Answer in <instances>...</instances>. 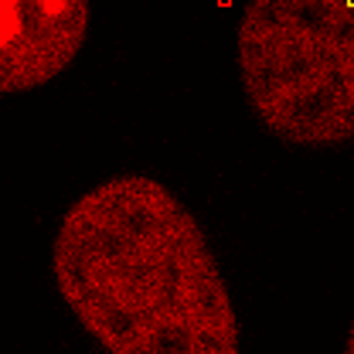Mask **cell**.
I'll list each match as a JSON object with an SVG mask.
<instances>
[{
	"label": "cell",
	"instance_id": "2",
	"mask_svg": "<svg viewBox=\"0 0 354 354\" xmlns=\"http://www.w3.org/2000/svg\"><path fill=\"white\" fill-rule=\"evenodd\" d=\"M242 95L269 136L300 150L354 140V0H245Z\"/></svg>",
	"mask_w": 354,
	"mask_h": 354
},
{
	"label": "cell",
	"instance_id": "4",
	"mask_svg": "<svg viewBox=\"0 0 354 354\" xmlns=\"http://www.w3.org/2000/svg\"><path fill=\"white\" fill-rule=\"evenodd\" d=\"M344 351L354 354V320H351V327H348V337H344Z\"/></svg>",
	"mask_w": 354,
	"mask_h": 354
},
{
	"label": "cell",
	"instance_id": "1",
	"mask_svg": "<svg viewBox=\"0 0 354 354\" xmlns=\"http://www.w3.org/2000/svg\"><path fill=\"white\" fill-rule=\"evenodd\" d=\"M51 279L113 354H239L242 330L218 256L167 184L116 174L82 191L51 239Z\"/></svg>",
	"mask_w": 354,
	"mask_h": 354
},
{
	"label": "cell",
	"instance_id": "3",
	"mask_svg": "<svg viewBox=\"0 0 354 354\" xmlns=\"http://www.w3.org/2000/svg\"><path fill=\"white\" fill-rule=\"evenodd\" d=\"M88 0H0V92L55 82L86 48Z\"/></svg>",
	"mask_w": 354,
	"mask_h": 354
}]
</instances>
